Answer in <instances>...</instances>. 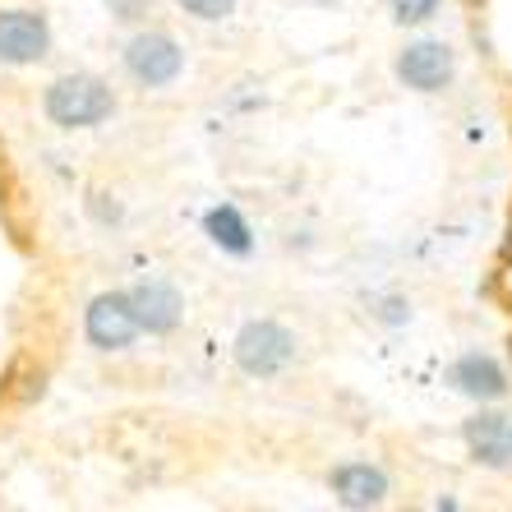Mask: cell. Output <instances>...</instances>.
Wrapping results in <instances>:
<instances>
[{
	"mask_svg": "<svg viewBox=\"0 0 512 512\" xmlns=\"http://www.w3.org/2000/svg\"><path fill=\"white\" fill-rule=\"evenodd\" d=\"M208 236L231 254H250V227L240 222L236 208H213V213H208Z\"/></svg>",
	"mask_w": 512,
	"mask_h": 512,
	"instance_id": "obj_11",
	"label": "cell"
},
{
	"mask_svg": "<svg viewBox=\"0 0 512 512\" xmlns=\"http://www.w3.org/2000/svg\"><path fill=\"white\" fill-rule=\"evenodd\" d=\"M434 10H439V0H393V14L402 24H425Z\"/></svg>",
	"mask_w": 512,
	"mask_h": 512,
	"instance_id": "obj_12",
	"label": "cell"
},
{
	"mask_svg": "<svg viewBox=\"0 0 512 512\" xmlns=\"http://www.w3.org/2000/svg\"><path fill=\"white\" fill-rule=\"evenodd\" d=\"M134 333H139V319H134V305L130 296H97L88 305V342L102 346V351H120V346H130Z\"/></svg>",
	"mask_w": 512,
	"mask_h": 512,
	"instance_id": "obj_4",
	"label": "cell"
},
{
	"mask_svg": "<svg viewBox=\"0 0 512 512\" xmlns=\"http://www.w3.org/2000/svg\"><path fill=\"white\" fill-rule=\"evenodd\" d=\"M503 259H512V222H508V245H503Z\"/></svg>",
	"mask_w": 512,
	"mask_h": 512,
	"instance_id": "obj_15",
	"label": "cell"
},
{
	"mask_svg": "<svg viewBox=\"0 0 512 512\" xmlns=\"http://www.w3.org/2000/svg\"><path fill=\"white\" fill-rule=\"evenodd\" d=\"M508 351H512V342H508Z\"/></svg>",
	"mask_w": 512,
	"mask_h": 512,
	"instance_id": "obj_16",
	"label": "cell"
},
{
	"mask_svg": "<svg viewBox=\"0 0 512 512\" xmlns=\"http://www.w3.org/2000/svg\"><path fill=\"white\" fill-rule=\"evenodd\" d=\"M130 305H134L139 328H148V333H171L180 323V310H185L176 286H167V282H139L130 291Z\"/></svg>",
	"mask_w": 512,
	"mask_h": 512,
	"instance_id": "obj_7",
	"label": "cell"
},
{
	"mask_svg": "<svg viewBox=\"0 0 512 512\" xmlns=\"http://www.w3.org/2000/svg\"><path fill=\"white\" fill-rule=\"evenodd\" d=\"M111 88L93 74H70V79H56L47 93V116L65 130H84V125H97V120L111 116Z\"/></svg>",
	"mask_w": 512,
	"mask_h": 512,
	"instance_id": "obj_1",
	"label": "cell"
},
{
	"mask_svg": "<svg viewBox=\"0 0 512 512\" xmlns=\"http://www.w3.org/2000/svg\"><path fill=\"white\" fill-rule=\"evenodd\" d=\"M466 439L485 462H508V420L503 416H480L476 425L466 429Z\"/></svg>",
	"mask_w": 512,
	"mask_h": 512,
	"instance_id": "obj_10",
	"label": "cell"
},
{
	"mask_svg": "<svg viewBox=\"0 0 512 512\" xmlns=\"http://www.w3.org/2000/svg\"><path fill=\"white\" fill-rule=\"evenodd\" d=\"M333 489L346 508H374V503H383V494H388V476H383L379 466L351 462V466H337L333 471Z\"/></svg>",
	"mask_w": 512,
	"mask_h": 512,
	"instance_id": "obj_8",
	"label": "cell"
},
{
	"mask_svg": "<svg viewBox=\"0 0 512 512\" xmlns=\"http://www.w3.org/2000/svg\"><path fill=\"white\" fill-rule=\"evenodd\" d=\"M453 383L462 388L466 397H480V402H499V397L508 393L503 370L489 356H480V351H471V356L457 360V365H453Z\"/></svg>",
	"mask_w": 512,
	"mask_h": 512,
	"instance_id": "obj_9",
	"label": "cell"
},
{
	"mask_svg": "<svg viewBox=\"0 0 512 512\" xmlns=\"http://www.w3.org/2000/svg\"><path fill=\"white\" fill-rule=\"evenodd\" d=\"M180 5H185L194 19H227V14L236 10V0H180Z\"/></svg>",
	"mask_w": 512,
	"mask_h": 512,
	"instance_id": "obj_13",
	"label": "cell"
},
{
	"mask_svg": "<svg viewBox=\"0 0 512 512\" xmlns=\"http://www.w3.org/2000/svg\"><path fill=\"white\" fill-rule=\"evenodd\" d=\"M125 65H130V74L139 84L162 88L185 70V56H180V47L167 33H139L130 47H125Z\"/></svg>",
	"mask_w": 512,
	"mask_h": 512,
	"instance_id": "obj_3",
	"label": "cell"
},
{
	"mask_svg": "<svg viewBox=\"0 0 512 512\" xmlns=\"http://www.w3.org/2000/svg\"><path fill=\"white\" fill-rule=\"evenodd\" d=\"M291 356H296V337L286 333L282 323H273V319L245 323V328H240V337H236V365L245 374H259V379L286 370V365H291Z\"/></svg>",
	"mask_w": 512,
	"mask_h": 512,
	"instance_id": "obj_2",
	"label": "cell"
},
{
	"mask_svg": "<svg viewBox=\"0 0 512 512\" xmlns=\"http://www.w3.org/2000/svg\"><path fill=\"white\" fill-rule=\"evenodd\" d=\"M397 74H402V84L420 88V93H439L453 79V51L443 42H416L397 56Z\"/></svg>",
	"mask_w": 512,
	"mask_h": 512,
	"instance_id": "obj_6",
	"label": "cell"
},
{
	"mask_svg": "<svg viewBox=\"0 0 512 512\" xmlns=\"http://www.w3.org/2000/svg\"><path fill=\"white\" fill-rule=\"evenodd\" d=\"M47 47H51V33H47V19H42V14H28V10L0 14V60L28 65V60L47 56Z\"/></svg>",
	"mask_w": 512,
	"mask_h": 512,
	"instance_id": "obj_5",
	"label": "cell"
},
{
	"mask_svg": "<svg viewBox=\"0 0 512 512\" xmlns=\"http://www.w3.org/2000/svg\"><path fill=\"white\" fill-rule=\"evenodd\" d=\"M120 5V19H134V14H139V0H116Z\"/></svg>",
	"mask_w": 512,
	"mask_h": 512,
	"instance_id": "obj_14",
	"label": "cell"
}]
</instances>
